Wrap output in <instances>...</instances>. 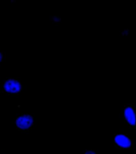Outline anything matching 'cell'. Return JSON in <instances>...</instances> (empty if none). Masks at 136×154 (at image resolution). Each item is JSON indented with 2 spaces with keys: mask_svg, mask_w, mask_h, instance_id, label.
Segmentation results:
<instances>
[{
  "mask_svg": "<svg viewBox=\"0 0 136 154\" xmlns=\"http://www.w3.org/2000/svg\"><path fill=\"white\" fill-rule=\"evenodd\" d=\"M56 24H58V25H60V23H56Z\"/></svg>",
  "mask_w": 136,
  "mask_h": 154,
  "instance_id": "cell-8",
  "label": "cell"
},
{
  "mask_svg": "<svg viewBox=\"0 0 136 154\" xmlns=\"http://www.w3.org/2000/svg\"><path fill=\"white\" fill-rule=\"evenodd\" d=\"M123 32H124L125 35L126 36H128L129 35V33L130 32V30L128 29H124Z\"/></svg>",
  "mask_w": 136,
  "mask_h": 154,
  "instance_id": "cell-6",
  "label": "cell"
},
{
  "mask_svg": "<svg viewBox=\"0 0 136 154\" xmlns=\"http://www.w3.org/2000/svg\"><path fill=\"white\" fill-rule=\"evenodd\" d=\"M4 62H6V57H5V58Z\"/></svg>",
  "mask_w": 136,
  "mask_h": 154,
  "instance_id": "cell-9",
  "label": "cell"
},
{
  "mask_svg": "<svg viewBox=\"0 0 136 154\" xmlns=\"http://www.w3.org/2000/svg\"><path fill=\"white\" fill-rule=\"evenodd\" d=\"M83 154H99L97 151L95 149H85L84 150Z\"/></svg>",
  "mask_w": 136,
  "mask_h": 154,
  "instance_id": "cell-5",
  "label": "cell"
},
{
  "mask_svg": "<svg viewBox=\"0 0 136 154\" xmlns=\"http://www.w3.org/2000/svg\"><path fill=\"white\" fill-rule=\"evenodd\" d=\"M124 123L129 129H136V113L134 103H124Z\"/></svg>",
  "mask_w": 136,
  "mask_h": 154,
  "instance_id": "cell-3",
  "label": "cell"
},
{
  "mask_svg": "<svg viewBox=\"0 0 136 154\" xmlns=\"http://www.w3.org/2000/svg\"><path fill=\"white\" fill-rule=\"evenodd\" d=\"M1 91L8 95L16 96L19 94L23 90V86L21 80L18 78H6L5 80L1 85Z\"/></svg>",
  "mask_w": 136,
  "mask_h": 154,
  "instance_id": "cell-1",
  "label": "cell"
},
{
  "mask_svg": "<svg viewBox=\"0 0 136 154\" xmlns=\"http://www.w3.org/2000/svg\"><path fill=\"white\" fill-rule=\"evenodd\" d=\"M11 2H14V1H13V0H12V1H11Z\"/></svg>",
  "mask_w": 136,
  "mask_h": 154,
  "instance_id": "cell-10",
  "label": "cell"
},
{
  "mask_svg": "<svg viewBox=\"0 0 136 154\" xmlns=\"http://www.w3.org/2000/svg\"><path fill=\"white\" fill-rule=\"evenodd\" d=\"M114 148L116 149L131 150L134 149L133 139L127 134H115L114 135Z\"/></svg>",
  "mask_w": 136,
  "mask_h": 154,
  "instance_id": "cell-2",
  "label": "cell"
},
{
  "mask_svg": "<svg viewBox=\"0 0 136 154\" xmlns=\"http://www.w3.org/2000/svg\"><path fill=\"white\" fill-rule=\"evenodd\" d=\"M121 35H122V36H125V33L124 32H122L121 33Z\"/></svg>",
  "mask_w": 136,
  "mask_h": 154,
  "instance_id": "cell-7",
  "label": "cell"
},
{
  "mask_svg": "<svg viewBox=\"0 0 136 154\" xmlns=\"http://www.w3.org/2000/svg\"><path fill=\"white\" fill-rule=\"evenodd\" d=\"M34 123L33 116L29 114H24L17 116L15 122L17 129L22 131L30 130L33 126Z\"/></svg>",
  "mask_w": 136,
  "mask_h": 154,
  "instance_id": "cell-4",
  "label": "cell"
}]
</instances>
